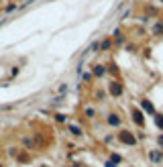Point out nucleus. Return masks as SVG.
Segmentation results:
<instances>
[{
	"label": "nucleus",
	"mask_w": 163,
	"mask_h": 167,
	"mask_svg": "<svg viewBox=\"0 0 163 167\" xmlns=\"http://www.w3.org/2000/svg\"><path fill=\"white\" fill-rule=\"evenodd\" d=\"M155 125L159 126V128H163V114H157L155 116Z\"/></svg>",
	"instance_id": "6"
},
{
	"label": "nucleus",
	"mask_w": 163,
	"mask_h": 167,
	"mask_svg": "<svg viewBox=\"0 0 163 167\" xmlns=\"http://www.w3.org/2000/svg\"><path fill=\"white\" fill-rule=\"evenodd\" d=\"M0 167H2V165H0Z\"/></svg>",
	"instance_id": "16"
},
{
	"label": "nucleus",
	"mask_w": 163,
	"mask_h": 167,
	"mask_svg": "<svg viewBox=\"0 0 163 167\" xmlns=\"http://www.w3.org/2000/svg\"><path fill=\"white\" fill-rule=\"evenodd\" d=\"M106 167H114V163L112 161H106Z\"/></svg>",
	"instance_id": "14"
},
{
	"label": "nucleus",
	"mask_w": 163,
	"mask_h": 167,
	"mask_svg": "<svg viewBox=\"0 0 163 167\" xmlns=\"http://www.w3.org/2000/svg\"><path fill=\"white\" fill-rule=\"evenodd\" d=\"M153 31H155V33H161V31H163V25H155V29H153Z\"/></svg>",
	"instance_id": "11"
},
{
	"label": "nucleus",
	"mask_w": 163,
	"mask_h": 167,
	"mask_svg": "<svg viewBox=\"0 0 163 167\" xmlns=\"http://www.w3.org/2000/svg\"><path fill=\"white\" fill-rule=\"evenodd\" d=\"M55 120H59V122H63V120H65V116H63V114H57V116H55Z\"/></svg>",
	"instance_id": "12"
},
{
	"label": "nucleus",
	"mask_w": 163,
	"mask_h": 167,
	"mask_svg": "<svg viewBox=\"0 0 163 167\" xmlns=\"http://www.w3.org/2000/svg\"><path fill=\"white\" fill-rule=\"evenodd\" d=\"M69 130H72V134H76V137H80V134H82L80 126H69Z\"/></svg>",
	"instance_id": "7"
},
{
	"label": "nucleus",
	"mask_w": 163,
	"mask_h": 167,
	"mask_svg": "<svg viewBox=\"0 0 163 167\" xmlns=\"http://www.w3.org/2000/svg\"><path fill=\"white\" fill-rule=\"evenodd\" d=\"M151 161H155V163L161 161V153H159V151H153V153H151Z\"/></svg>",
	"instance_id": "5"
},
{
	"label": "nucleus",
	"mask_w": 163,
	"mask_h": 167,
	"mask_svg": "<svg viewBox=\"0 0 163 167\" xmlns=\"http://www.w3.org/2000/svg\"><path fill=\"white\" fill-rule=\"evenodd\" d=\"M94 74H96V76H102V74H104V67H102V65H96Z\"/></svg>",
	"instance_id": "8"
},
{
	"label": "nucleus",
	"mask_w": 163,
	"mask_h": 167,
	"mask_svg": "<svg viewBox=\"0 0 163 167\" xmlns=\"http://www.w3.org/2000/svg\"><path fill=\"white\" fill-rule=\"evenodd\" d=\"M143 108H145V110H149V112H153V106H151L147 100H143Z\"/></svg>",
	"instance_id": "9"
},
{
	"label": "nucleus",
	"mask_w": 163,
	"mask_h": 167,
	"mask_svg": "<svg viewBox=\"0 0 163 167\" xmlns=\"http://www.w3.org/2000/svg\"><path fill=\"white\" fill-rule=\"evenodd\" d=\"M161 2H163V0H161Z\"/></svg>",
	"instance_id": "15"
},
{
	"label": "nucleus",
	"mask_w": 163,
	"mask_h": 167,
	"mask_svg": "<svg viewBox=\"0 0 163 167\" xmlns=\"http://www.w3.org/2000/svg\"><path fill=\"white\" fill-rule=\"evenodd\" d=\"M157 143H159V145H161V147H163V134H161V137H159V139H157Z\"/></svg>",
	"instance_id": "13"
},
{
	"label": "nucleus",
	"mask_w": 163,
	"mask_h": 167,
	"mask_svg": "<svg viewBox=\"0 0 163 167\" xmlns=\"http://www.w3.org/2000/svg\"><path fill=\"white\" fill-rule=\"evenodd\" d=\"M108 122H110V125H120V118H118V116H116V114H110V116H108Z\"/></svg>",
	"instance_id": "4"
},
{
	"label": "nucleus",
	"mask_w": 163,
	"mask_h": 167,
	"mask_svg": "<svg viewBox=\"0 0 163 167\" xmlns=\"http://www.w3.org/2000/svg\"><path fill=\"white\" fill-rule=\"evenodd\" d=\"M118 139H120L122 143H126V145H135V143H137V139H135L128 130H120V132H118Z\"/></svg>",
	"instance_id": "1"
},
{
	"label": "nucleus",
	"mask_w": 163,
	"mask_h": 167,
	"mask_svg": "<svg viewBox=\"0 0 163 167\" xmlns=\"http://www.w3.org/2000/svg\"><path fill=\"white\" fill-rule=\"evenodd\" d=\"M108 90H110V94H112V96H120L122 92H124V90H122V86L118 82H110V84H108Z\"/></svg>",
	"instance_id": "2"
},
{
	"label": "nucleus",
	"mask_w": 163,
	"mask_h": 167,
	"mask_svg": "<svg viewBox=\"0 0 163 167\" xmlns=\"http://www.w3.org/2000/svg\"><path fill=\"white\" fill-rule=\"evenodd\" d=\"M108 47H110V39H104L102 41V49H108Z\"/></svg>",
	"instance_id": "10"
},
{
	"label": "nucleus",
	"mask_w": 163,
	"mask_h": 167,
	"mask_svg": "<svg viewBox=\"0 0 163 167\" xmlns=\"http://www.w3.org/2000/svg\"><path fill=\"white\" fill-rule=\"evenodd\" d=\"M133 120H135L137 125H141V126H143V125H145V116H143V112L135 108V110H133Z\"/></svg>",
	"instance_id": "3"
}]
</instances>
